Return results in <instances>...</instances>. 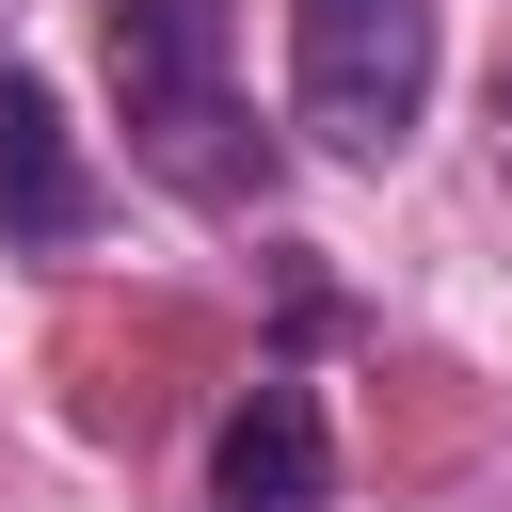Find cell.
Listing matches in <instances>:
<instances>
[{
	"label": "cell",
	"mask_w": 512,
	"mask_h": 512,
	"mask_svg": "<svg viewBox=\"0 0 512 512\" xmlns=\"http://www.w3.org/2000/svg\"><path fill=\"white\" fill-rule=\"evenodd\" d=\"M96 64H112V128L176 208H256L272 192V128L240 96V0H96Z\"/></svg>",
	"instance_id": "obj_1"
},
{
	"label": "cell",
	"mask_w": 512,
	"mask_h": 512,
	"mask_svg": "<svg viewBox=\"0 0 512 512\" xmlns=\"http://www.w3.org/2000/svg\"><path fill=\"white\" fill-rule=\"evenodd\" d=\"M0 240L16 256H80L96 240V160L64 128V96L32 64H0Z\"/></svg>",
	"instance_id": "obj_4"
},
{
	"label": "cell",
	"mask_w": 512,
	"mask_h": 512,
	"mask_svg": "<svg viewBox=\"0 0 512 512\" xmlns=\"http://www.w3.org/2000/svg\"><path fill=\"white\" fill-rule=\"evenodd\" d=\"M448 80V16L432 0H288V112L336 160H400L432 128Z\"/></svg>",
	"instance_id": "obj_2"
},
{
	"label": "cell",
	"mask_w": 512,
	"mask_h": 512,
	"mask_svg": "<svg viewBox=\"0 0 512 512\" xmlns=\"http://www.w3.org/2000/svg\"><path fill=\"white\" fill-rule=\"evenodd\" d=\"M208 512H336V432H320V384L256 368L208 432Z\"/></svg>",
	"instance_id": "obj_3"
}]
</instances>
